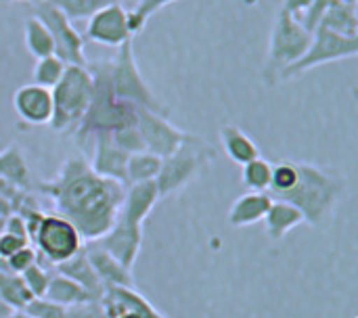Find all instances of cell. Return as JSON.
I'll use <instances>...</instances> for the list:
<instances>
[{
    "label": "cell",
    "instance_id": "25",
    "mask_svg": "<svg viewBox=\"0 0 358 318\" xmlns=\"http://www.w3.org/2000/svg\"><path fill=\"white\" fill-rule=\"evenodd\" d=\"M44 298L50 300V302H55V304H59V306H65V308H71V306H78V304H84V302L94 300L78 283H73L71 279H67V277H63L59 273L52 275Z\"/></svg>",
    "mask_w": 358,
    "mask_h": 318
},
{
    "label": "cell",
    "instance_id": "27",
    "mask_svg": "<svg viewBox=\"0 0 358 318\" xmlns=\"http://www.w3.org/2000/svg\"><path fill=\"white\" fill-rule=\"evenodd\" d=\"M162 168V157L149 153V151H138L132 153L128 157V166H126V178L128 185H136V182H149L155 180Z\"/></svg>",
    "mask_w": 358,
    "mask_h": 318
},
{
    "label": "cell",
    "instance_id": "5",
    "mask_svg": "<svg viewBox=\"0 0 358 318\" xmlns=\"http://www.w3.org/2000/svg\"><path fill=\"white\" fill-rule=\"evenodd\" d=\"M52 94V117L48 122L55 132H76L92 99V75L86 67L67 65Z\"/></svg>",
    "mask_w": 358,
    "mask_h": 318
},
{
    "label": "cell",
    "instance_id": "39",
    "mask_svg": "<svg viewBox=\"0 0 358 318\" xmlns=\"http://www.w3.org/2000/svg\"><path fill=\"white\" fill-rule=\"evenodd\" d=\"M25 245H29V243H27V241H23V239H19V237H13V235L2 233V235H0V260L10 258L15 252L23 250Z\"/></svg>",
    "mask_w": 358,
    "mask_h": 318
},
{
    "label": "cell",
    "instance_id": "10",
    "mask_svg": "<svg viewBox=\"0 0 358 318\" xmlns=\"http://www.w3.org/2000/svg\"><path fill=\"white\" fill-rule=\"evenodd\" d=\"M31 15L36 19H40L46 25V29L50 31L52 44H55V57H59L65 65L86 67L90 63L84 52L82 34L73 27V23L59 8H55L46 0H34Z\"/></svg>",
    "mask_w": 358,
    "mask_h": 318
},
{
    "label": "cell",
    "instance_id": "2",
    "mask_svg": "<svg viewBox=\"0 0 358 318\" xmlns=\"http://www.w3.org/2000/svg\"><path fill=\"white\" fill-rule=\"evenodd\" d=\"M88 71L92 75V99L78 130L73 132L80 147H84L94 134H111L117 128L136 124L138 109L130 103L120 101L113 94L111 69L107 59L88 63Z\"/></svg>",
    "mask_w": 358,
    "mask_h": 318
},
{
    "label": "cell",
    "instance_id": "43",
    "mask_svg": "<svg viewBox=\"0 0 358 318\" xmlns=\"http://www.w3.org/2000/svg\"><path fill=\"white\" fill-rule=\"evenodd\" d=\"M10 214H13L10 201H8L6 197H2V195H0V216H2V218H8Z\"/></svg>",
    "mask_w": 358,
    "mask_h": 318
},
{
    "label": "cell",
    "instance_id": "16",
    "mask_svg": "<svg viewBox=\"0 0 358 318\" xmlns=\"http://www.w3.org/2000/svg\"><path fill=\"white\" fill-rule=\"evenodd\" d=\"M159 199L162 197H159L155 180L128 185L124 191V201H122L117 220H122L130 226L143 229V222L149 218V214L153 212V208L157 205Z\"/></svg>",
    "mask_w": 358,
    "mask_h": 318
},
{
    "label": "cell",
    "instance_id": "13",
    "mask_svg": "<svg viewBox=\"0 0 358 318\" xmlns=\"http://www.w3.org/2000/svg\"><path fill=\"white\" fill-rule=\"evenodd\" d=\"M94 243L99 247H103L109 256H113L122 266L132 270L136 260H138V254H141L143 229L130 226L122 220H115V224Z\"/></svg>",
    "mask_w": 358,
    "mask_h": 318
},
{
    "label": "cell",
    "instance_id": "35",
    "mask_svg": "<svg viewBox=\"0 0 358 318\" xmlns=\"http://www.w3.org/2000/svg\"><path fill=\"white\" fill-rule=\"evenodd\" d=\"M23 310L34 318H67L65 306H59L46 298H34Z\"/></svg>",
    "mask_w": 358,
    "mask_h": 318
},
{
    "label": "cell",
    "instance_id": "44",
    "mask_svg": "<svg viewBox=\"0 0 358 318\" xmlns=\"http://www.w3.org/2000/svg\"><path fill=\"white\" fill-rule=\"evenodd\" d=\"M13 312H15V310H13V308H10V306L0 298V318H10Z\"/></svg>",
    "mask_w": 358,
    "mask_h": 318
},
{
    "label": "cell",
    "instance_id": "14",
    "mask_svg": "<svg viewBox=\"0 0 358 318\" xmlns=\"http://www.w3.org/2000/svg\"><path fill=\"white\" fill-rule=\"evenodd\" d=\"M92 159H88L90 168L109 180H115L124 187H128L126 178V166H128V153L122 151L109 134H94L92 138Z\"/></svg>",
    "mask_w": 358,
    "mask_h": 318
},
{
    "label": "cell",
    "instance_id": "26",
    "mask_svg": "<svg viewBox=\"0 0 358 318\" xmlns=\"http://www.w3.org/2000/svg\"><path fill=\"white\" fill-rule=\"evenodd\" d=\"M23 40L27 50L36 57V59H44L55 55V44H52V36L46 29V25L36 19L34 15L27 17L25 27H23Z\"/></svg>",
    "mask_w": 358,
    "mask_h": 318
},
{
    "label": "cell",
    "instance_id": "36",
    "mask_svg": "<svg viewBox=\"0 0 358 318\" xmlns=\"http://www.w3.org/2000/svg\"><path fill=\"white\" fill-rule=\"evenodd\" d=\"M4 262H6V264H4V266H0L2 270L15 273V275H21V273H25L31 264H36V262H38V252H36L34 247L25 245L23 250L15 252V254H13L10 258H6Z\"/></svg>",
    "mask_w": 358,
    "mask_h": 318
},
{
    "label": "cell",
    "instance_id": "18",
    "mask_svg": "<svg viewBox=\"0 0 358 318\" xmlns=\"http://www.w3.org/2000/svg\"><path fill=\"white\" fill-rule=\"evenodd\" d=\"M84 252H86V258L92 264L96 277L105 285V289L107 287H134L132 270H128L126 266H122L113 256H109L94 241L84 243Z\"/></svg>",
    "mask_w": 358,
    "mask_h": 318
},
{
    "label": "cell",
    "instance_id": "40",
    "mask_svg": "<svg viewBox=\"0 0 358 318\" xmlns=\"http://www.w3.org/2000/svg\"><path fill=\"white\" fill-rule=\"evenodd\" d=\"M4 233H6V235H13V237H19V239H23V241H27V243H29V239H27V231H25V224H23V220H21L19 216H15V214H10V216L6 218Z\"/></svg>",
    "mask_w": 358,
    "mask_h": 318
},
{
    "label": "cell",
    "instance_id": "37",
    "mask_svg": "<svg viewBox=\"0 0 358 318\" xmlns=\"http://www.w3.org/2000/svg\"><path fill=\"white\" fill-rule=\"evenodd\" d=\"M329 4H331V0H313L310 6L298 17L300 23L304 25V29H308L313 34L319 27V23H321V19H323V15H325Z\"/></svg>",
    "mask_w": 358,
    "mask_h": 318
},
{
    "label": "cell",
    "instance_id": "47",
    "mask_svg": "<svg viewBox=\"0 0 358 318\" xmlns=\"http://www.w3.org/2000/svg\"><path fill=\"white\" fill-rule=\"evenodd\" d=\"M340 2H346V4H352V6H357V0H340Z\"/></svg>",
    "mask_w": 358,
    "mask_h": 318
},
{
    "label": "cell",
    "instance_id": "45",
    "mask_svg": "<svg viewBox=\"0 0 358 318\" xmlns=\"http://www.w3.org/2000/svg\"><path fill=\"white\" fill-rule=\"evenodd\" d=\"M10 318H34L31 315H27L25 310H15L13 315H10Z\"/></svg>",
    "mask_w": 358,
    "mask_h": 318
},
{
    "label": "cell",
    "instance_id": "9",
    "mask_svg": "<svg viewBox=\"0 0 358 318\" xmlns=\"http://www.w3.org/2000/svg\"><path fill=\"white\" fill-rule=\"evenodd\" d=\"M358 55V38H348L342 34H336L331 29L325 27H317L313 31V40L308 50L281 73V82L292 80V78H300L306 71L321 67L325 63H334L340 59H352Z\"/></svg>",
    "mask_w": 358,
    "mask_h": 318
},
{
    "label": "cell",
    "instance_id": "12",
    "mask_svg": "<svg viewBox=\"0 0 358 318\" xmlns=\"http://www.w3.org/2000/svg\"><path fill=\"white\" fill-rule=\"evenodd\" d=\"M84 40L120 48L128 40H132L130 27H128V10L124 8L122 2H111L103 8H99L90 19L84 29Z\"/></svg>",
    "mask_w": 358,
    "mask_h": 318
},
{
    "label": "cell",
    "instance_id": "20",
    "mask_svg": "<svg viewBox=\"0 0 358 318\" xmlns=\"http://www.w3.org/2000/svg\"><path fill=\"white\" fill-rule=\"evenodd\" d=\"M273 199L268 193H248V195H241L233 205H231V212H229V222L231 226L235 229H241V226H252L256 222H262L268 208H271Z\"/></svg>",
    "mask_w": 358,
    "mask_h": 318
},
{
    "label": "cell",
    "instance_id": "17",
    "mask_svg": "<svg viewBox=\"0 0 358 318\" xmlns=\"http://www.w3.org/2000/svg\"><path fill=\"white\" fill-rule=\"evenodd\" d=\"M101 304L105 308L107 318L120 317L124 310L136 315L138 318H168L134 287H107L105 296L101 298Z\"/></svg>",
    "mask_w": 358,
    "mask_h": 318
},
{
    "label": "cell",
    "instance_id": "28",
    "mask_svg": "<svg viewBox=\"0 0 358 318\" xmlns=\"http://www.w3.org/2000/svg\"><path fill=\"white\" fill-rule=\"evenodd\" d=\"M0 298L13 310H23L34 300V296L25 287L21 275L8 273V270H2V268H0Z\"/></svg>",
    "mask_w": 358,
    "mask_h": 318
},
{
    "label": "cell",
    "instance_id": "41",
    "mask_svg": "<svg viewBox=\"0 0 358 318\" xmlns=\"http://www.w3.org/2000/svg\"><path fill=\"white\" fill-rule=\"evenodd\" d=\"M310 2L313 0H283L281 2V10H285V13H289L294 17H300L310 6Z\"/></svg>",
    "mask_w": 358,
    "mask_h": 318
},
{
    "label": "cell",
    "instance_id": "7",
    "mask_svg": "<svg viewBox=\"0 0 358 318\" xmlns=\"http://www.w3.org/2000/svg\"><path fill=\"white\" fill-rule=\"evenodd\" d=\"M109 69H111L113 94L120 101L168 117V107L157 99V94L149 88V84L141 75V69H138L136 59H134L132 40L122 44L117 48V55L113 59H109Z\"/></svg>",
    "mask_w": 358,
    "mask_h": 318
},
{
    "label": "cell",
    "instance_id": "31",
    "mask_svg": "<svg viewBox=\"0 0 358 318\" xmlns=\"http://www.w3.org/2000/svg\"><path fill=\"white\" fill-rule=\"evenodd\" d=\"M65 67H67V65H65L59 57H55V55L44 57V59H38L36 65H34V71H31V78H34L31 84H38V86H42V88L52 90V88L57 86V82L61 80Z\"/></svg>",
    "mask_w": 358,
    "mask_h": 318
},
{
    "label": "cell",
    "instance_id": "23",
    "mask_svg": "<svg viewBox=\"0 0 358 318\" xmlns=\"http://www.w3.org/2000/svg\"><path fill=\"white\" fill-rule=\"evenodd\" d=\"M0 178H4L6 182H10L21 191H34L25 155L17 145H10L0 151Z\"/></svg>",
    "mask_w": 358,
    "mask_h": 318
},
{
    "label": "cell",
    "instance_id": "24",
    "mask_svg": "<svg viewBox=\"0 0 358 318\" xmlns=\"http://www.w3.org/2000/svg\"><path fill=\"white\" fill-rule=\"evenodd\" d=\"M319 25L336 34L348 36V38H358L357 6L340 2V0H331Z\"/></svg>",
    "mask_w": 358,
    "mask_h": 318
},
{
    "label": "cell",
    "instance_id": "8",
    "mask_svg": "<svg viewBox=\"0 0 358 318\" xmlns=\"http://www.w3.org/2000/svg\"><path fill=\"white\" fill-rule=\"evenodd\" d=\"M31 243L38 252V258H42L50 266H59L67 262L84 247V241L76 231V226L65 218H61L59 214L42 216Z\"/></svg>",
    "mask_w": 358,
    "mask_h": 318
},
{
    "label": "cell",
    "instance_id": "46",
    "mask_svg": "<svg viewBox=\"0 0 358 318\" xmlns=\"http://www.w3.org/2000/svg\"><path fill=\"white\" fill-rule=\"evenodd\" d=\"M115 318H138V317H136V315H132V312H128V310H124L120 317H115Z\"/></svg>",
    "mask_w": 358,
    "mask_h": 318
},
{
    "label": "cell",
    "instance_id": "48",
    "mask_svg": "<svg viewBox=\"0 0 358 318\" xmlns=\"http://www.w3.org/2000/svg\"><path fill=\"white\" fill-rule=\"evenodd\" d=\"M237 2H243V4H254L256 0H237Z\"/></svg>",
    "mask_w": 358,
    "mask_h": 318
},
{
    "label": "cell",
    "instance_id": "4",
    "mask_svg": "<svg viewBox=\"0 0 358 318\" xmlns=\"http://www.w3.org/2000/svg\"><path fill=\"white\" fill-rule=\"evenodd\" d=\"M313 34L304 29L298 17L285 13L279 8L275 21H273V31H271V42H268V52L264 59L262 67V80L266 86H275L281 82V73L292 67L310 46Z\"/></svg>",
    "mask_w": 358,
    "mask_h": 318
},
{
    "label": "cell",
    "instance_id": "22",
    "mask_svg": "<svg viewBox=\"0 0 358 318\" xmlns=\"http://www.w3.org/2000/svg\"><path fill=\"white\" fill-rule=\"evenodd\" d=\"M220 140H222V147H224L229 159H233L239 166H245L248 161L260 157L258 145L241 128H237L233 124H224L220 128Z\"/></svg>",
    "mask_w": 358,
    "mask_h": 318
},
{
    "label": "cell",
    "instance_id": "3",
    "mask_svg": "<svg viewBox=\"0 0 358 318\" xmlns=\"http://www.w3.org/2000/svg\"><path fill=\"white\" fill-rule=\"evenodd\" d=\"M296 185L287 193L279 195L275 201H285L298 208L304 216V222L321 226L344 197L346 180L336 172L306 161H296Z\"/></svg>",
    "mask_w": 358,
    "mask_h": 318
},
{
    "label": "cell",
    "instance_id": "11",
    "mask_svg": "<svg viewBox=\"0 0 358 318\" xmlns=\"http://www.w3.org/2000/svg\"><path fill=\"white\" fill-rule=\"evenodd\" d=\"M136 128L141 132L145 151H149L162 159L172 155L189 134V132L176 128L174 124H170L166 115L153 113L143 107L136 109Z\"/></svg>",
    "mask_w": 358,
    "mask_h": 318
},
{
    "label": "cell",
    "instance_id": "1",
    "mask_svg": "<svg viewBox=\"0 0 358 318\" xmlns=\"http://www.w3.org/2000/svg\"><path fill=\"white\" fill-rule=\"evenodd\" d=\"M52 201L55 214L76 226L84 243L101 239L117 220L126 187L99 176L86 157L69 155L61 170L34 187Z\"/></svg>",
    "mask_w": 358,
    "mask_h": 318
},
{
    "label": "cell",
    "instance_id": "33",
    "mask_svg": "<svg viewBox=\"0 0 358 318\" xmlns=\"http://www.w3.org/2000/svg\"><path fill=\"white\" fill-rule=\"evenodd\" d=\"M172 2H176V0H138V4L132 10H128V27H130V34L132 36L138 34L147 25V21L159 8H164V6H168Z\"/></svg>",
    "mask_w": 358,
    "mask_h": 318
},
{
    "label": "cell",
    "instance_id": "42",
    "mask_svg": "<svg viewBox=\"0 0 358 318\" xmlns=\"http://www.w3.org/2000/svg\"><path fill=\"white\" fill-rule=\"evenodd\" d=\"M19 193H21V189L13 187L10 182H6L4 178H0V195H2V197H6L8 201H13Z\"/></svg>",
    "mask_w": 358,
    "mask_h": 318
},
{
    "label": "cell",
    "instance_id": "6",
    "mask_svg": "<svg viewBox=\"0 0 358 318\" xmlns=\"http://www.w3.org/2000/svg\"><path fill=\"white\" fill-rule=\"evenodd\" d=\"M214 157H216L214 147L208 145L197 134L189 132L187 138L178 145V149L162 159V168L155 178L159 197H170L182 191Z\"/></svg>",
    "mask_w": 358,
    "mask_h": 318
},
{
    "label": "cell",
    "instance_id": "38",
    "mask_svg": "<svg viewBox=\"0 0 358 318\" xmlns=\"http://www.w3.org/2000/svg\"><path fill=\"white\" fill-rule=\"evenodd\" d=\"M67 318H107V315H105L101 300H90V302L67 308Z\"/></svg>",
    "mask_w": 358,
    "mask_h": 318
},
{
    "label": "cell",
    "instance_id": "19",
    "mask_svg": "<svg viewBox=\"0 0 358 318\" xmlns=\"http://www.w3.org/2000/svg\"><path fill=\"white\" fill-rule=\"evenodd\" d=\"M55 273H59V275L71 279L73 283H78V285H80L84 291H88L94 300H101V298L105 296V285L101 283V279L96 277L92 264L88 262L84 247H82L73 258H69L67 262L55 266Z\"/></svg>",
    "mask_w": 358,
    "mask_h": 318
},
{
    "label": "cell",
    "instance_id": "15",
    "mask_svg": "<svg viewBox=\"0 0 358 318\" xmlns=\"http://www.w3.org/2000/svg\"><path fill=\"white\" fill-rule=\"evenodd\" d=\"M13 107L25 124L44 126L52 117V94L38 84H25L15 90Z\"/></svg>",
    "mask_w": 358,
    "mask_h": 318
},
{
    "label": "cell",
    "instance_id": "49",
    "mask_svg": "<svg viewBox=\"0 0 358 318\" xmlns=\"http://www.w3.org/2000/svg\"><path fill=\"white\" fill-rule=\"evenodd\" d=\"M19 2H34V0H19Z\"/></svg>",
    "mask_w": 358,
    "mask_h": 318
},
{
    "label": "cell",
    "instance_id": "21",
    "mask_svg": "<svg viewBox=\"0 0 358 318\" xmlns=\"http://www.w3.org/2000/svg\"><path fill=\"white\" fill-rule=\"evenodd\" d=\"M302 222H304V216L300 214L298 208H294L285 201H275V199L264 216V229L273 241H281L289 231H294Z\"/></svg>",
    "mask_w": 358,
    "mask_h": 318
},
{
    "label": "cell",
    "instance_id": "34",
    "mask_svg": "<svg viewBox=\"0 0 358 318\" xmlns=\"http://www.w3.org/2000/svg\"><path fill=\"white\" fill-rule=\"evenodd\" d=\"M109 136H111V140H113L122 151H126L128 155L138 153V151H145V145H143V138H141V132H138L136 124L117 128V130H113Z\"/></svg>",
    "mask_w": 358,
    "mask_h": 318
},
{
    "label": "cell",
    "instance_id": "29",
    "mask_svg": "<svg viewBox=\"0 0 358 318\" xmlns=\"http://www.w3.org/2000/svg\"><path fill=\"white\" fill-rule=\"evenodd\" d=\"M271 176H273V164L262 157L248 161L241 170V182L252 193H266L271 187Z\"/></svg>",
    "mask_w": 358,
    "mask_h": 318
},
{
    "label": "cell",
    "instance_id": "32",
    "mask_svg": "<svg viewBox=\"0 0 358 318\" xmlns=\"http://www.w3.org/2000/svg\"><path fill=\"white\" fill-rule=\"evenodd\" d=\"M50 266V264H48ZM48 266H46V262L42 260L40 262V258H38V262L36 264H31L25 273H21V279H23V283H25V287L29 289V294L34 296V298H44V294H46V289H48V283H50V279H52V270H48Z\"/></svg>",
    "mask_w": 358,
    "mask_h": 318
},
{
    "label": "cell",
    "instance_id": "30",
    "mask_svg": "<svg viewBox=\"0 0 358 318\" xmlns=\"http://www.w3.org/2000/svg\"><path fill=\"white\" fill-rule=\"evenodd\" d=\"M46 2L59 8L73 23L78 19H90L99 8L111 2H120V0H46Z\"/></svg>",
    "mask_w": 358,
    "mask_h": 318
}]
</instances>
